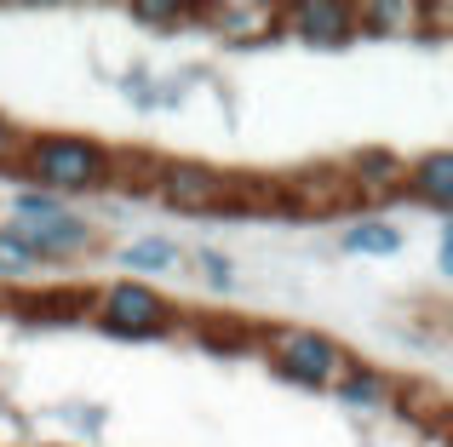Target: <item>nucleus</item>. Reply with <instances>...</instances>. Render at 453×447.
I'll return each mask as SVG.
<instances>
[{
    "label": "nucleus",
    "instance_id": "obj_8",
    "mask_svg": "<svg viewBox=\"0 0 453 447\" xmlns=\"http://www.w3.org/2000/svg\"><path fill=\"white\" fill-rule=\"evenodd\" d=\"M396 201L425 207L431 218L448 224V213H453V149H425V155H413L408 172H402V195Z\"/></svg>",
    "mask_w": 453,
    "mask_h": 447
},
{
    "label": "nucleus",
    "instance_id": "obj_14",
    "mask_svg": "<svg viewBox=\"0 0 453 447\" xmlns=\"http://www.w3.org/2000/svg\"><path fill=\"white\" fill-rule=\"evenodd\" d=\"M46 276H52V269L29 253V241H23L12 224H0V287H35V281H46Z\"/></svg>",
    "mask_w": 453,
    "mask_h": 447
},
{
    "label": "nucleus",
    "instance_id": "obj_19",
    "mask_svg": "<svg viewBox=\"0 0 453 447\" xmlns=\"http://www.w3.org/2000/svg\"><path fill=\"white\" fill-rule=\"evenodd\" d=\"M121 92L138 103V110H161V87H155L150 69H127V75H121Z\"/></svg>",
    "mask_w": 453,
    "mask_h": 447
},
{
    "label": "nucleus",
    "instance_id": "obj_16",
    "mask_svg": "<svg viewBox=\"0 0 453 447\" xmlns=\"http://www.w3.org/2000/svg\"><path fill=\"white\" fill-rule=\"evenodd\" d=\"M64 213H75V207L46 195V190H29V184H12V224H52Z\"/></svg>",
    "mask_w": 453,
    "mask_h": 447
},
{
    "label": "nucleus",
    "instance_id": "obj_9",
    "mask_svg": "<svg viewBox=\"0 0 453 447\" xmlns=\"http://www.w3.org/2000/svg\"><path fill=\"white\" fill-rule=\"evenodd\" d=\"M402 172H408V161L396 155V149H356L350 161H344L339 184L344 190H356L362 201H396L402 195Z\"/></svg>",
    "mask_w": 453,
    "mask_h": 447
},
{
    "label": "nucleus",
    "instance_id": "obj_6",
    "mask_svg": "<svg viewBox=\"0 0 453 447\" xmlns=\"http://www.w3.org/2000/svg\"><path fill=\"white\" fill-rule=\"evenodd\" d=\"M281 41H299L310 52H344L356 46V6L339 0H299V6H281Z\"/></svg>",
    "mask_w": 453,
    "mask_h": 447
},
{
    "label": "nucleus",
    "instance_id": "obj_17",
    "mask_svg": "<svg viewBox=\"0 0 453 447\" xmlns=\"http://www.w3.org/2000/svg\"><path fill=\"white\" fill-rule=\"evenodd\" d=\"M127 23H138V29H150V34H184V29H189V6L138 0V6H127Z\"/></svg>",
    "mask_w": 453,
    "mask_h": 447
},
{
    "label": "nucleus",
    "instance_id": "obj_15",
    "mask_svg": "<svg viewBox=\"0 0 453 447\" xmlns=\"http://www.w3.org/2000/svg\"><path fill=\"white\" fill-rule=\"evenodd\" d=\"M184 269H196V281L207 292H219V299L235 292V258L224 253V246H196V253L184 258Z\"/></svg>",
    "mask_w": 453,
    "mask_h": 447
},
{
    "label": "nucleus",
    "instance_id": "obj_3",
    "mask_svg": "<svg viewBox=\"0 0 453 447\" xmlns=\"http://www.w3.org/2000/svg\"><path fill=\"white\" fill-rule=\"evenodd\" d=\"M265 361L281 384H293L304 396H327L339 384V373L350 367V350L321 327H276L265 338Z\"/></svg>",
    "mask_w": 453,
    "mask_h": 447
},
{
    "label": "nucleus",
    "instance_id": "obj_2",
    "mask_svg": "<svg viewBox=\"0 0 453 447\" xmlns=\"http://www.w3.org/2000/svg\"><path fill=\"white\" fill-rule=\"evenodd\" d=\"M87 322L104 338H121V345H155V338H173L184 327V310L155 281L115 276V281L87 292Z\"/></svg>",
    "mask_w": 453,
    "mask_h": 447
},
{
    "label": "nucleus",
    "instance_id": "obj_22",
    "mask_svg": "<svg viewBox=\"0 0 453 447\" xmlns=\"http://www.w3.org/2000/svg\"><path fill=\"white\" fill-rule=\"evenodd\" d=\"M23 447H75V442H23Z\"/></svg>",
    "mask_w": 453,
    "mask_h": 447
},
{
    "label": "nucleus",
    "instance_id": "obj_13",
    "mask_svg": "<svg viewBox=\"0 0 453 447\" xmlns=\"http://www.w3.org/2000/svg\"><path fill=\"white\" fill-rule=\"evenodd\" d=\"M339 253H350V258H396L402 253V230L390 218H379V213H362V218H350L339 230Z\"/></svg>",
    "mask_w": 453,
    "mask_h": 447
},
{
    "label": "nucleus",
    "instance_id": "obj_7",
    "mask_svg": "<svg viewBox=\"0 0 453 447\" xmlns=\"http://www.w3.org/2000/svg\"><path fill=\"white\" fill-rule=\"evenodd\" d=\"M12 230L29 241V253L41 258L46 269H69V264H81V258H92L104 246V230L92 218H81V213H64V218H52V224H12Z\"/></svg>",
    "mask_w": 453,
    "mask_h": 447
},
{
    "label": "nucleus",
    "instance_id": "obj_5",
    "mask_svg": "<svg viewBox=\"0 0 453 447\" xmlns=\"http://www.w3.org/2000/svg\"><path fill=\"white\" fill-rule=\"evenodd\" d=\"M189 23L212 29L235 52H265L281 46V6H258V0H230V6H189Z\"/></svg>",
    "mask_w": 453,
    "mask_h": 447
},
{
    "label": "nucleus",
    "instance_id": "obj_18",
    "mask_svg": "<svg viewBox=\"0 0 453 447\" xmlns=\"http://www.w3.org/2000/svg\"><path fill=\"white\" fill-rule=\"evenodd\" d=\"M18 155H23V126L12 115H0V178L18 184Z\"/></svg>",
    "mask_w": 453,
    "mask_h": 447
},
{
    "label": "nucleus",
    "instance_id": "obj_11",
    "mask_svg": "<svg viewBox=\"0 0 453 447\" xmlns=\"http://www.w3.org/2000/svg\"><path fill=\"white\" fill-rule=\"evenodd\" d=\"M333 402L344 407V413H385L390 402H396V379H390L385 367H373V361H356L339 373V384H333Z\"/></svg>",
    "mask_w": 453,
    "mask_h": 447
},
{
    "label": "nucleus",
    "instance_id": "obj_4",
    "mask_svg": "<svg viewBox=\"0 0 453 447\" xmlns=\"http://www.w3.org/2000/svg\"><path fill=\"white\" fill-rule=\"evenodd\" d=\"M150 195L166 207V213L184 218H212V213H242V178L224 167H207V161H155Z\"/></svg>",
    "mask_w": 453,
    "mask_h": 447
},
{
    "label": "nucleus",
    "instance_id": "obj_20",
    "mask_svg": "<svg viewBox=\"0 0 453 447\" xmlns=\"http://www.w3.org/2000/svg\"><path fill=\"white\" fill-rule=\"evenodd\" d=\"M64 419H69L75 430H87V436H98V430H104V419H110V413H104V407H64Z\"/></svg>",
    "mask_w": 453,
    "mask_h": 447
},
{
    "label": "nucleus",
    "instance_id": "obj_10",
    "mask_svg": "<svg viewBox=\"0 0 453 447\" xmlns=\"http://www.w3.org/2000/svg\"><path fill=\"white\" fill-rule=\"evenodd\" d=\"M448 6H408V0H362L356 6V34L367 41H402V34H419L425 23H442Z\"/></svg>",
    "mask_w": 453,
    "mask_h": 447
},
{
    "label": "nucleus",
    "instance_id": "obj_1",
    "mask_svg": "<svg viewBox=\"0 0 453 447\" xmlns=\"http://www.w3.org/2000/svg\"><path fill=\"white\" fill-rule=\"evenodd\" d=\"M115 167L121 149L87 133H23V155H18V184L46 190L58 201H92V195L115 190Z\"/></svg>",
    "mask_w": 453,
    "mask_h": 447
},
{
    "label": "nucleus",
    "instance_id": "obj_12",
    "mask_svg": "<svg viewBox=\"0 0 453 447\" xmlns=\"http://www.w3.org/2000/svg\"><path fill=\"white\" fill-rule=\"evenodd\" d=\"M184 246L173 241V235H133V241L115 253V264H121V276L133 281H155V276H173V269H184Z\"/></svg>",
    "mask_w": 453,
    "mask_h": 447
},
{
    "label": "nucleus",
    "instance_id": "obj_21",
    "mask_svg": "<svg viewBox=\"0 0 453 447\" xmlns=\"http://www.w3.org/2000/svg\"><path fill=\"white\" fill-rule=\"evenodd\" d=\"M436 264H442V276H453V230L442 224V246H436Z\"/></svg>",
    "mask_w": 453,
    "mask_h": 447
}]
</instances>
